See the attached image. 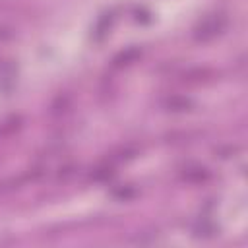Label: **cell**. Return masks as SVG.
Masks as SVG:
<instances>
[{
	"label": "cell",
	"instance_id": "obj_2",
	"mask_svg": "<svg viewBox=\"0 0 248 248\" xmlns=\"http://www.w3.org/2000/svg\"><path fill=\"white\" fill-rule=\"evenodd\" d=\"M169 108L170 110H188V107L192 105L188 99H178V97H172V99H169Z\"/></svg>",
	"mask_w": 248,
	"mask_h": 248
},
{
	"label": "cell",
	"instance_id": "obj_1",
	"mask_svg": "<svg viewBox=\"0 0 248 248\" xmlns=\"http://www.w3.org/2000/svg\"><path fill=\"white\" fill-rule=\"evenodd\" d=\"M225 27H227V17L223 14H211L198 23V27L194 29V37L198 41H209L221 35Z\"/></svg>",
	"mask_w": 248,
	"mask_h": 248
}]
</instances>
